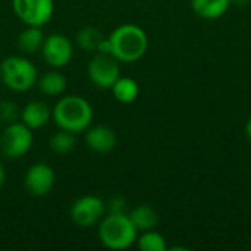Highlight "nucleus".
Masks as SVG:
<instances>
[{"mask_svg": "<svg viewBox=\"0 0 251 251\" xmlns=\"http://www.w3.org/2000/svg\"><path fill=\"white\" fill-rule=\"evenodd\" d=\"M51 119L59 129L81 134L91 126L94 110L90 101L81 96L71 94L60 97L51 109Z\"/></svg>", "mask_w": 251, "mask_h": 251, "instance_id": "f257e3e1", "label": "nucleus"}, {"mask_svg": "<svg viewBox=\"0 0 251 251\" xmlns=\"http://www.w3.org/2000/svg\"><path fill=\"white\" fill-rule=\"evenodd\" d=\"M112 44V56L122 63L140 60L149 47L146 31L135 24H122L107 37Z\"/></svg>", "mask_w": 251, "mask_h": 251, "instance_id": "f03ea898", "label": "nucleus"}, {"mask_svg": "<svg viewBox=\"0 0 251 251\" xmlns=\"http://www.w3.org/2000/svg\"><path fill=\"white\" fill-rule=\"evenodd\" d=\"M138 237V231L128 213H107L99 222V240L109 250L131 249Z\"/></svg>", "mask_w": 251, "mask_h": 251, "instance_id": "7ed1b4c3", "label": "nucleus"}, {"mask_svg": "<svg viewBox=\"0 0 251 251\" xmlns=\"http://www.w3.org/2000/svg\"><path fill=\"white\" fill-rule=\"evenodd\" d=\"M0 78L10 91L26 93L37 84L38 72L25 56H9L0 63Z\"/></svg>", "mask_w": 251, "mask_h": 251, "instance_id": "20e7f679", "label": "nucleus"}, {"mask_svg": "<svg viewBox=\"0 0 251 251\" xmlns=\"http://www.w3.org/2000/svg\"><path fill=\"white\" fill-rule=\"evenodd\" d=\"M34 144L32 129L24 122H12L0 134V153L7 159L24 157Z\"/></svg>", "mask_w": 251, "mask_h": 251, "instance_id": "39448f33", "label": "nucleus"}, {"mask_svg": "<svg viewBox=\"0 0 251 251\" xmlns=\"http://www.w3.org/2000/svg\"><path fill=\"white\" fill-rule=\"evenodd\" d=\"M16 18L25 26H44L54 13V0H12Z\"/></svg>", "mask_w": 251, "mask_h": 251, "instance_id": "423d86ee", "label": "nucleus"}, {"mask_svg": "<svg viewBox=\"0 0 251 251\" xmlns=\"http://www.w3.org/2000/svg\"><path fill=\"white\" fill-rule=\"evenodd\" d=\"M106 203L103 199L88 194L76 199L69 210L72 222L79 228H91L97 225L106 215Z\"/></svg>", "mask_w": 251, "mask_h": 251, "instance_id": "0eeeda50", "label": "nucleus"}, {"mask_svg": "<svg viewBox=\"0 0 251 251\" xmlns=\"http://www.w3.org/2000/svg\"><path fill=\"white\" fill-rule=\"evenodd\" d=\"M87 74L90 81L100 90H110L113 84L121 76L119 60L112 54L97 53L87 66Z\"/></svg>", "mask_w": 251, "mask_h": 251, "instance_id": "6e6552de", "label": "nucleus"}, {"mask_svg": "<svg viewBox=\"0 0 251 251\" xmlns=\"http://www.w3.org/2000/svg\"><path fill=\"white\" fill-rule=\"evenodd\" d=\"M40 51H41L44 62L53 69H60V68L68 66L74 57L72 41L66 35L59 34V32L47 35L44 38V43Z\"/></svg>", "mask_w": 251, "mask_h": 251, "instance_id": "1a4fd4ad", "label": "nucleus"}, {"mask_svg": "<svg viewBox=\"0 0 251 251\" xmlns=\"http://www.w3.org/2000/svg\"><path fill=\"white\" fill-rule=\"evenodd\" d=\"M56 182V174L53 168L47 163L38 162L31 165L24 175V187L26 193L32 197L47 196Z\"/></svg>", "mask_w": 251, "mask_h": 251, "instance_id": "9d476101", "label": "nucleus"}, {"mask_svg": "<svg viewBox=\"0 0 251 251\" xmlns=\"http://www.w3.org/2000/svg\"><path fill=\"white\" fill-rule=\"evenodd\" d=\"M85 144L91 151L106 154L116 147L118 138L112 128L106 125H91L85 131Z\"/></svg>", "mask_w": 251, "mask_h": 251, "instance_id": "9b49d317", "label": "nucleus"}, {"mask_svg": "<svg viewBox=\"0 0 251 251\" xmlns=\"http://www.w3.org/2000/svg\"><path fill=\"white\" fill-rule=\"evenodd\" d=\"M51 119V109L47 103L41 100L28 101L21 110V122H24L28 128L41 129Z\"/></svg>", "mask_w": 251, "mask_h": 251, "instance_id": "f8f14e48", "label": "nucleus"}, {"mask_svg": "<svg viewBox=\"0 0 251 251\" xmlns=\"http://www.w3.org/2000/svg\"><path fill=\"white\" fill-rule=\"evenodd\" d=\"M37 85L41 94L49 96V97H59L65 93L68 87V81L62 72H59L57 69H53V71L44 72L37 79Z\"/></svg>", "mask_w": 251, "mask_h": 251, "instance_id": "ddd939ff", "label": "nucleus"}, {"mask_svg": "<svg viewBox=\"0 0 251 251\" xmlns=\"http://www.w3.org/2000/svg\"><path fill=\"white\" fill-rule=\"evenodd\" d=\"M231 6V0H191L193 10L203 19L215 21L222 18Z\"/></svg>", "mask_w": 251, "mask_h": 251, "instance_id": "4468645a", "label": "nucleus"}, {"mask_svg": "<svg viewBox=\"0 0 251 251\" xmlns=\"http://www.w3.org/2000/svg\"><path fill=\"white\" fill-rule=\"evenodd\" d=\"M138 232L154 229L159 224V213L149 204H138L128 213Z\"/></svg>", "mask_w": 251, "mask_h": 251, "instance_id": "2eb2a0df", "label": "nucleus"}, {"mask_svg": "<svg viewBox=\"0 0 251 251\" xmlns=\"http://www.w3.org/2000/svg\"><path fill=\"white\" fill-rule=\"evenodd\" d=\"M44 38L46 35L40 26H26L18 35V49L24 54H34L41 50Z\"/></svg>", "mask_w": 251, "mask_h": 251, "instance_id": "dca6fc26", "label": "nucleus"}, {"mask_svg": "<svg viewBox=\"0 0 251 251\" xmlns=\"http://www.w3.org/2000/svg\"><path fill=\"white\" fill-rule=\"evenodd\" d=\"M110 91H112L113 97L116 99V101H119L122 104H129L138 99L140 85L135 79H132L129 76H119L118 81L110 88Z\"/></svg>", "mask_w": 251, "mask_h": 251, "instance_id": "f3484780", "label": "nucleus"}, {"mask_svg": "<svg viewBox=\"0 0 251 251\" xmlns=\"http://www.w3.org/2000/svg\"><path fill=\"white\" fill-rule=\"evenodd\" d=\"M137 247L141 251H166L168 250V246H166V240L165 237L154 231V229H150V231H144L141 232V235L137 237V241H135Z\"/></svg>", "mask_w": 251, "mask_h": 251, "instance_id": "a211bd4d", "label": "nucleus"}, {"mask_svg": "<svg viewBox=\"0 0 251 251\" xmlns=\"http://www.w3.org/2000/svg\"><path fill=\"white\" fill-rule=\"evenodd\" d=\"M76 140H75V134L59 129L57 132H54L50 137L49 146L50 150L56 154H68L75 149Z\"/></svg>", "mask_w": 251, "mask_h": 251, "instance_id": "6ab92c4d", "label": "nucleus"}, {"mask_svg": "<svg viewBox=\"0 0 251 251\" xmlns=\"http://www.w3.org/2000/svg\"><path fill=\"white\" fill-rule=\"evenodd\" d=\"M103 34L94 28V26H85V28H81L76 34V43L78 46L88 51V53H94L97 51V47L100 44V41L103 40Z\"/></svg>", "mask_w": 251, "mask_h": 251, "instance_id": "aec40b11", "label": "nucleus"}, {"mask_svg": "<svg viewBox=\"0 0 251 251\" xmlns=\"http://www.w3.org/2000/svg\"><path fill=\"white\" fill-rule=\"evenodd\" d=\"M18 106L12 101H1L0 103V119H3L6 124H12L16 122L18 116H21V113L18 112Z\"/></svg>", "mask_w": 251, "mask_h": 251, "instance_id": "412c9836", "label": "nucleus"}, {"mask_svg": "<svg viewBox=\"0 0 251 251\" xmlns=\"http://www.w3.org/2000/svg\"><path fill=\"white\" fill-rule=\"evenodd\" d=\"M107 213H126V200L121 196L112 197L106 204Z\"/></svg>", "mask_w": 251, "mask_h": 251, "instance_id": "4be33fe9", "label": "nucleus"}, {"mask_svg": "<svg viewBox=\"0 0 251 251\" xmlns=\"http://www.w3.org/2000/svg\"><path fill=\"white\" fill-rule=\"evenodd\" d=\"M4 181H6V171H4L3 163L0 162V188L4 185Z\"/></svg>", "mask_w": 251, "mask_h": 251, "instance_id": "5701e85b", "label": "nucleus"}, {"mask_svg": "<svg viewBox=\"0 0 251 251\" xmlns=\"http://www.w3.org/2000/svg\"><path fill=\"white\" fill-rule=\"evenodd\" d=\"M246 135H247V140L251 143V118L246 124Z\"/></svg>", "mask_w": 251, "mask_h": 251, "instance_id": "b1692460", "label": "nucleus"}, {"mask_svg": "<svg viewBox=\"0 0 251 251\" xmlns=\"http://www.w3.org/2000/svg\"><path fill=\"white\" fill-rule=\"evenodd\" d=\"M251 0H231V4H237V6H246L249 4Z\"/></svg>", "mask_w": 251, "mask_h": 251, "instance_id": "393cba45", "label": "nucleus"}]
</instances>
